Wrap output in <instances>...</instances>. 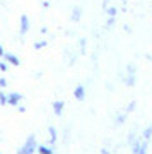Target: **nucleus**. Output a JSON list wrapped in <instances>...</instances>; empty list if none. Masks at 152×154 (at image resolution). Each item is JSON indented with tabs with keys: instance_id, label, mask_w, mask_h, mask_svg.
Instances as JSON below:
<instances>
[{
	"instance_id": "f257e3e1",
	"label": "nucleus",
	"mask_w": 152,
	"mask_h": 154,
	"mask_svg": "<svg viewBox=\"0 0 152 154\" xmlns=\"http://www.w3.org/2000/svg\"><path fill=\"white\" fill-rule=\"evenodd\" d=\"M33 151H34V137H29L19 154H33Z\"/></svg>"
},
{
	"instance_id": "f03ea898",
	"label": "nucleus",
	"mask_w": 152,
	"mask_h": 154,
	"mask_svg": "<svg viewBox=\"0 0 152 154\" xmlns=\"http://www.w3.org/2000/svg\"><path fill=\"white\" fill-rule=\"evenodd\" d=\"M21 22H22V24H21V33L24 34V33L27 31V28H29V24H27V17L22 16V17H21Z\"/></svg>"
},
{
	"instance_id": "7ed1b4c3",
	"label": "nucleus",
	"mask_w": 152,
	"mask_h": 154,
	"mask_svg": "<svg viewBox=\"0 0 152 154\" xmlns=\"http://www.w3.org/2000/svg\"><path fill=\"white\" fill-rule=\"evenodd\" d=\"M75 98H77V99H82V98H84V88H82V86H79V88L75 89Z\"/></svg>"
},
{
	"instance_id": "20e7f679",
	"label": "nucleus",
	"mask_w": 152,
	"mask_h": 154,
	"mask_svg": "<svg viewBox=\"0 0 152 154\" xmlns=\"http://www.w3.org/2000/svg\"><path fill=\"white\" fill-rule=\"evenodd\" d=\"M62 108H63V103H55V113H56V115H60V113H62Z\"/></svg>"
},
{
	"instance_id": "39448f33",
	"label": "nucleus",
	"mask_w": 152,
	"mask_h": 154,
	"mask_svg": "<svg viewBox=\"0 0 152 154\" xmlns=\"http://www.w3.org/2000/svg\"><path fill=\"white\" fill-rule=\"evenodd\" d=\"M11 103L12 105H17V101H19V99H21V96H19V94H11Z\"/></svg>"
},
{
	"instance_id": "423d86ee",
	"label": "nucleus",
	"mask_w": 152,
	"mask_h": 154,
	"mask_svg": "<svg viewBox=\"0 0 152 154\" xmlns=\"http://www.w3.org/2000/svg\"><path fill=\"white\" fill-rule=\"evenodd\" d=\"M7 60H11L12 63H14V65H19V60H17V58H16L14 55H7Z\"/></svg>"
},
{
	"instance_id": "0eeeda50",
	"label": "nucleus",
	"mask_w": 152,
	"mask_h": 154,
	"mask_svg": "<svg viewBox=\"0 0 152 154\" xmlns=\"http://www.w3.org/2000/svg\"><path fill=\"white\" fill-rule=\"evenodd\" d=\"M39 152H41V154H50V149H46V147H39Z\"/></svg>"
},
{
	"instance_id": "6e6552de",
	"label": "nucleus",
	"mask_w": 152,
	"mask_h": 154,
	"mask_svg": "<svg viewBox=\"0 0 152 154\" xmlns=\"http://www.w3.org/2000/svg\"><path fill=\"white\" fill-rule=\"evenodd\" d=\"M145 147H147V146H142V147L138 149V154H145Z\"/></svg>"
},
{
	"instance_id": "1a4fd4ad",
	"label": "nucleus",
	"mask_w": 152,
	"mask_h": 154,
	"mask_svg": "<svg viewBox=\"0 0 152 154\" xmlns=\"http://www.w3.org/2000/svg\"><path fill=\"white\" fill-rule=\"evenodd\" d=\"M2 53H4V50H2V46H0V55H2Z\"/></svg>"
}]
</instances>
